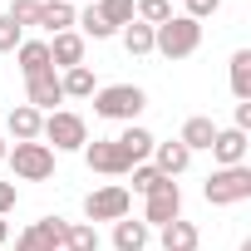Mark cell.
<instances>
[{
  "label": "cell",
  "instance_id": "6da1fadb",
  "mask_svg": "<svg viewBox=\"0 0 251 251\" xmlns=\"http://www.w3.org/2000/svg\"><path fill=\"white\" fill-rule=\"evenodd\" d=\"M197 45H202V25L197 20H187V15H173V20H163L158 30H153V54H163V59H192L197 54Z\"/></svg>",
  "mask_w": 251,
  "mask_h": 251
},
{
  "label": "cell",
  "instance_id": "5b68a950",
  "mask_svg": "<svg viewBox=\"0 0 251 251\" xmlns=\"http://www.w3.org/2000/svg\"><path fill=\"white\" fill-rule=\"evenodd\" d=\"M5 163L15 168L20 182H50V177H54V153H50L45 143H10Z\"/></svg>",
  "mask_w": 251,
  "mask_h": 251
},
{
  "label": "cell",
  "instance_id": "836d02e7",
  "mask_svg": "<svg viewBox=\"0 0 251 251\" xmlns=\"http://www.w3.org/2000/svg\"><path fill=\"white\" fill-rule=\"evenodd\" d=\"M5 153H10V143H5V133H0V163H5Z\"/></svg>",
  "mask_w": 251,
  "mask_h": 251
},
{
  "label": "cell",
  "instance_id": "ac0fdd59",
  "mask_svg": "<svg viewBox=\"0 0 251 251\" xmlns=\"http://www.w3.org/2000/svg\"><path fill=\"white\" fill-rule=\"evenodd\" d=\"M153 168L163 173V177H177V173H187L192 168V153L173 138V143H153Z\"/></svg>",
  "mask_w": 251,
  "mask_h": 251
},
{
  "label": "cell",
  "instance_id": "4316f807",
  "mask_svg": "<svg viewBox=\"0 0 251 251\" xmlns=\"http://www.w3.org/2000/svg\"><path fill=\"white\" fill-rule=\"evenodd\" d=\"M99 15H103L113 30H123V25L133 20V0H99Z\"/></svg>",
  "mask_w": 251,
  "mask_h": 251
},
{
  "label": "cell",
  "instance_id": "9a60e30c",
  "mask_svg": "<svg viewBox=\"0 0 251 251\" xmlns=\"http://www.w3.org/2000/svg\"><path fill=\"white\" fill-rule=\"evenodd\" d=\"M148 241H153V226H148L143 217H138V222H133V217L113 222V251H143Z\"/></svg>",
  "mask_w": 251,
  "mask_h": 251
},
{
  "label": "cell",
  "instance_id": "83f0119b",
  "mask_svg": "<svg viewBox=\"0 0 251 251\" xmlns=\"http://www.w3.org/2000/svg\"><path fill=\"white\" fill-rule=\"evenodd\" d=\"M5 15H10L20 30H30V25L40 20V0H10V10H5Z\"/></svg>",
  "mask_w": 251,
  "mask_h": 251
},
{
  "label": "cell",
  "instance_id": "44dd1931",
  "mask_svg": "<svg viewBox=\"0 0 251 251\" xmlns=\"http://www.w3.org/2000/svg\"><path fill=\"white\" fill-rule=\"evenodd\" d=\"M59 89H64V99H94V69L89 64H74V69H64L59 74Z\"/></svg>",
  "mask_w": 251,
  "mask_h": 251
},
{
  "label": "cell",
  "instance_id": "603a6c76",
  "mask_svg": "<svg viewBox=\"0 0 251 251\" xmlns=\"http://www.w3.org/2000/svg\"><path fill=\"white\" fill-rule=\"evenodd\" d=\"M74 25H79V35H84V40H113V35H118V30H113V25L99 15V5L79 10V15H74Z\"/></svg>",
  "mask_w": 251,
  "mask_h": 251
},
{
  "label": "cell",
  "instance_id": "8992f818",
  "mask_svg": "<svg viewBox=\"0 0 251 251\" xmlns=\"http://www.w3.org/2000/svg\"><path fill=\"white\" fill-rule=\"evenodd\" d=\"M128 207H133V192L123 187V182H103V187H94L84 197V217L89 222H123Z\"/></svg>",
  "mask_w": 251,
  "mask_h": 251
},
{
  "label": "cell",
  "instance_id": "8fae6325",
  "mask_svg": "<svg viewBox=\"0 0 251 251\" xmlns=\"http://www.w3.org/2000/svg\"><path fill=\"white\" fill-rule=\"evenodd\" d=\"M246 148H251V133H241V128H217V138H212V158H217V168H241L246 163Z\"/></svg>",
  "mask_w": 251,
  "mask_h": 251
},
{
  "label": "cell",
  "instance_id": "5bb4252c",
  "mask_svg": "<svg viewBox=\"0 0 251 251\" xmlns=\"http://www.w3.org/2000/svg\"><path fill=\"white\" fill-rule=\"evenodd\" d=\"M212 138H217V123H212L207 113H192V118L182 123V133H177V143H182L187 153H207Z\"/></svg>",
  "mask_w": 251,
  "mask_h": 251
},
{
  "label": "cell",
  "instance_id": "d6a6232c",
  "mask_svg": "<svg viewBox=\"0 0 251 251\" xmlns=\"http://www.w3.org/2000/svg\"><path fill=\"white\" fill-rule=\"evenodd\" d=\"M5 241H10V222L0 217V251H5Z\"/></svg>",
  "mask_w": 251,
  "mask_h": 251
},
{
  "label": "cell",
  "instance_id": "cb8c5ba5",
  "mask_svg": "<svg viewBox=\"0 0 251 251\" xmlns=\"http://www.w3.org/2000/svg\"><path fill=\"white\" fill-rule=\"evenodd\" d=\"M231 94H236V103L251 99V50H236L231 54Z\"/></svg>",
  "mask_w": 251,
  "mask_h": 251
},
{
  "label": "cell",
  "instance_id": "d590c367",
  "mask_svg": "<svg viewBox=\"0 0 251 251\" xmlns=\"http://www.w3.org/2000/svg\"><path fill=\"white\" fill-rule=\"evenodd\" d=\"M69 5H74V0H69Z\"/></svg>",
  "mask_w": 251,
  "mask_h": 251
},
{
  "label": "cell",
  "instance_id": "52a82bcc",
  "mask_svg": "<svg viewBox=\"0 0 251 251\" xmlns=\"http://www.w3.org/2000/svg\"><path fill=\"white\" fill-rule=\"evenodd\" d=\"M64 236H69L64 217H40L15 236V251H64Z\"/></svg>",
  "mask_w": 251,
  "mask_h": 251
},
{
  "label": "cell",
  "instance_id": "7c38bea8",
  "mask_svg": "<svg viewBox=\"0 0 251 251\" xmlns=\"http://www.w3.org/2000/svg\"><path fill=\"white\" fill-rule=\"evenodd\" d=\"M40 128H45V113L30 108V103H15L10 118H5V133H10L15 143H40Z\"/></svg>",
  "mask_w": 251,
  "mask_h": 251
},
{
  "label": "cell",
  "instance_id": "2e32d148",
  "mask_svg": "<svg viewBox=\"0 0 251 251\" xmlns=\"http://www.w3.org/2000/svg\"><path fill=\"white\" fill-rule=\"evenodd\" d=\"M74 15H79V10L69 5V0H40V20H35V25H40L45 35H64V30H74Z\"/></svg>",
  "mask_w": 251,
  "mask_h": 251
},
{
  "label": "cell",
  "instance_id": "e575fe53",
  "mask_svg": "<svg viewBox=\"0 0 251 251\" xmlns=\"http://www.w3.org/2000/svg\"><path fill=\"white\" fill-rule=\"evenodd\" d=\"M168 5H173V0H168Z\"/></svg>",
  "mask_w": 251,
  "mask_h": 251
},
{
  "label": "cell",
  "instance_id": "f546056e",
  "mask_svg": "<svg viewBox=\"0 0 251 251\" xmlns=\"http://www.w3.org/2000/svg\"><path fill=\"white\" fill-rule=\"evenodd\" d=\"M182 5H187V10H182V15H187V20H197V25H202V20H207V15H217V10H222V0H182Z\"/></svg>",
  "mask_w": 251,
  "mask_h": 251
},
{
  "label": "cell",
  "instance_id": "7a4b0ae2",
  "mask_svg": "<svg viewBox=\"0 0 251 251\" xmlns=\"http://www.w3.org/2000/svg\"><path fill=\"white\" fill-rule=\"evenodd\" d=\"M40 143H45L50 153H84V143H89V123H84L74 108H54V113H45Z\"/></svg>",
  "mask_w": 251,
  "mask_h": 251
},
{
  "label": "cell",
  "instance_id": "484cf974",
  "mask_svg": "<svg viewBox=\"0 0 251 251\" xmlns=\"http://www.w3.org/2000/svg\"><path fill=\"white\" fill-rule=\"evenodd\" d=\"M128 177H133V192H143V197H148L153 187H163V182H168L153 163H133V168H128Z\"/></svg>",
  "mask_w": 251,
  "mask_h": 251
},
{
  "label": "cell",
  "instance_id": "f1b7e54d",
  "mask_svg": "<svg viewBox=\"0 0 251 251\" xmlns=\"http://www.w3.org/2000/svg\"><path fill=\"white\" fill-rule=\"evenodd\" d=\"M20 40H25V30H20L10 15H0V54H15V50H20Z\"/></svg>",
  "mask_w": 251,
  "mask_h": 251
},
{
  "label": "cell",
  "instance_id": "277c9868",
  "mask_svg": "<svg viewBox=\"0 0 251 251\" xmlns=\"http://www.w3.org/2000/svg\"><path fill=\"white\" fill-rule=\"evenodd\" d=\"M202 197L212 202V207H236V202H246L251 197V168L241 163V168H217L207 182H202Z\"/></svg>",
  "mask_w": 251,
  "mask_h": 251
},
{
  "label": "cell",
  "instance_id": "3957f363",
  "mask_svg": "<svg viewBox=\"0 0 251 251\" xmlns=\"http://www.w3.org/2000/svg\"><path fill=\"white\" fill-rule=\"evenodd\" d=\"M143 108H148V94L138 84H103V89H94V113L108 118V123H133Z\"/></svg>",
  "mask_w": 251,
  "mask_h": 251
},
{
  "label": "cell",
  "instance_id": "d4e9b609",
  "mask_svg": "<svg viewBox=\"0 0 251 251\" xmlns=\"http://www.w3.org/2000/svg\"><path fill=\"white\" fill-rule=\"evenodd\" d=\"M64 251H99V231H94V222H69Z\"/></svg>",
  "mask_w": 251,
  "mask_h": 251
},
{
  "label": "cell",
  "instance_id": "7402d4cb",
  "mask_svg": "<svg viewBox=\"0 0 251 251\" xmlns=\"http://www.w3.org/2000/svg\"><path fill=\"white\" fill-rule=\"evenodd\" d=\"M118 40H123V50H128L133 59L138 54H153V25H143V20H128L118 30Z\"/></svg>",
  "mask_w": 251,
  "mask_h": 251
},
{
  "label": "cell",
  "instance_id": "ba28073f",
  "mask_svg": "<svg viewBox=\"0 0 251 251\" xmlns=\"http://www.w3.org/2000/svg\"><path fill=\"white\" fill-rule=\"evenodd\" d=\"M182 217V187L168 177L163 187H153L148 197H143V222L148 226H168V222H177Z\"/></svg>",
  "mask_w": 251,
  "mask_h": 251
},
{
  "label": "cell",
  "instance_id": "30bf717a",
  "mask_svg": "<svg viewBox=\"0 0 251 251\" xmlns=\"http://www.w3.org/2000/svg\"><path fill=\"white\" fill-rule=\"evenodd\" d=\"M25 103L30 108H40V113H54L59 103H64V89H59V69H45V74H35V79H25Z\"/></svg>",
  "mask_w": 251,
  "mask_h": 251
},
{
  "label": "cell",
  "instance_id": "d6986e66",
  "mask_svg": "<svg viewBox=\"0 0 251 251\" xmlns=\"http://www.w3.org/2000/svg\"><path fill=\"white\" fill-rule=\"evenodd\" d=\"M158 241H163V251H197L202 246V231L192 226V222H168V226H158Z\"/></svg>",
  "mask_w": 251,
  "mask_h": 251
},
{
  "label": "cell",
  "instance_id": "e0dca14e",
  "mask_svg": "<svg viewBox=\"0 0 251 251\" xmlns=\"http://www.w3.org/2000/svg\"><path fill=\"white\" fill-rule=\"evenodd\" d=\"M15 64H20V74H25V79H35V74L54 69V64H50V40H20Z\"/></svg>",
  "mask_w": 251,
  "mask_h": 251
},
{
  "label": "cell",
  "instance_id": "ffe728a7",
  "mask_svg": "<svg viewBox=\"0 0 251 251\" xmlns=\"http://www.w3.org/2000/svg\"><path fill=\"white\" fill-rule=\"evenodd\" d=\"M113 143H118L123 153H128L133 163H148V158H153V143H158V138H153L148 128H138V123H128V128H123V133H118Z\"/></svg>",
  "mask_w": 251,
  "mask_h": 251
},
{
  "label": "cell",
  "instance_id": "9c48e42d",
  "mask_svg": "<svg viewBox=\"0 0 251 251\" xmlns=\"http://www.w3.org/2000/svg\"><path fill=\"white\" fill-rule=\"evenodd\" d=\"M84 163H89L94 173H103V177H128V168H133V158L123 153L113 138H94V143H84Z\"/></svg>",
  "mask_w": 251,
  "mask_h": 251
},
{
  "label": "cell",
  "instance_id": "4dcf8cb0",
  "mask_svg": "<svg viewBox=\"0 0 251 251\" xmlns=\"http://www.w3.org/2000/svg\"><path fill=\"white\" fill-rule=\"evenodd\" d=\"M15 202H20V187H15V182H0V217H10Z\"/></svg>",
  "mask_w": 251,
  "mask_h": 251
},
{
  "label": "cell",
  "instance_id": "4fadbf2b",
  "mask_svg": "<svg viewBox=\"0 0 251 251\" xmlns=\"http://www.w3.org/2000/svg\"><path fill=\"white\" fill-rule=\"evenodd\" d=\"M50 64H54V69H74V64H84V35H79V30L50 35Z\"/></svg>",
  "mask_w": 251,
  "mask_h": 251
},
{
  "label": "cell",
  "instance_id": "1f68e13d",
  "mask_svg": "<svg viewBox=\"0 0 251 251\" xmlns=\"http://www.w3.org/2000/svg\"><path fill=\"white\" fill-rule=\"evenodd\" d=\"M231 128L251 133V99H246V103H236V113H231Z\"/></svg>",
  "mask_w": 251,
  "mask_h": 251
}]
</instances>
